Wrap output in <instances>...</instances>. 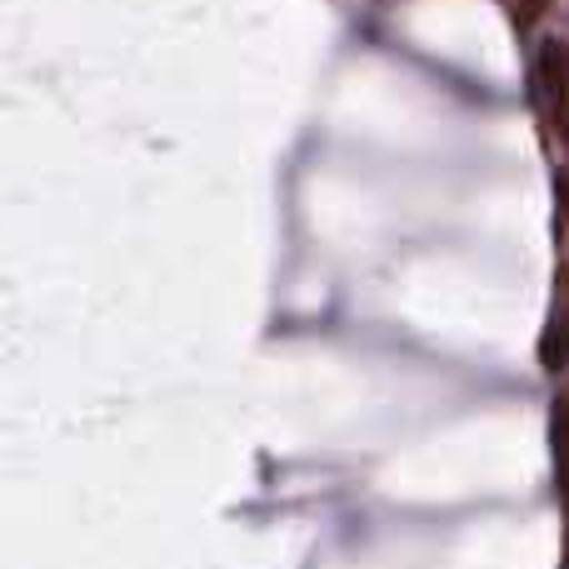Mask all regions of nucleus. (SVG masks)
I'll use <instances>...</instances> for the list:
<instances>
[{"label": "nucleus", "instance_id": "obj_5", "mask_svg": "<svg viewBox=\"0 0 569 569\" xmlns=\"http://www.w3.org/2000/svg\"><path fill=\"white\" fill-rule=\"evenodd\" d=\"M560 200H565V210H569V170L560 176Z\"/></svg>", "mask_w": 569, "mask_h": 569}, {"label": "nucleus", "instance_id": "obj_2", "mask_svg": "<svg viewBox=\"0 0 569 569\" xmlns=\"http://www.w3.org/2000/svg\"><path fill=\"white\" fill-rule=\"evenodd\" d=\"M540 360L550 365V370H565L569 365V260L560 270V290H555V310H550V325H545Z\"/></svg>", "mask_w": 569, "mask_h": 569}, {"label": "nucleus", "instance_id": "obj_3", "mask_svg": "<svg viewBox=\"0 0 569 569\" xmlns=\"http://www.w3.org/2000/svg\"><path fill=\"white\" fill-rule=\"evenodd\" d=\"M555 465H560V480L569 475V385L555 395Z\"/></svg>", "mask_w": 569, "mask_h": 569}, {"label": "nucleus", "instance_id": "obj_1", "mask_svg": "<svg viewBox=\"0 0 569 569\" xmlns=\"http://www.w3.org/2000/svg\"><path fill=\"white\" fill-rule=\"evenodd\" d=\"M535 96L550 136L569 150V40H545L535 56Z\"/></svg>", "mask_w": 569, "mask_h": 569}, {"label": "nucleus", "instance_id": "obj_4", "mask_svg": "<svg viewBox=\"0 0 569 569\" xmlns=\"http://www.w3.org/2000/svg\"><path fill=\"white\" fill-rule=\"evenodd\" d=\"M545 10H550V0H515V20H520V30H535V26H540Z\"/></svg>", "mask_w": 569, "mask_h": 569}]
</instances>
